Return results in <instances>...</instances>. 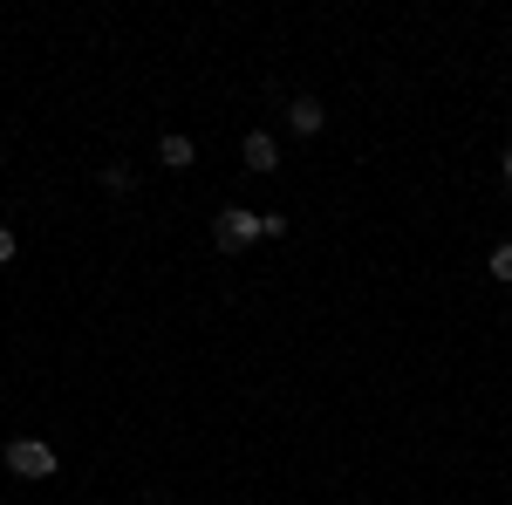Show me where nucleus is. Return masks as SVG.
I'll return each instance as SVG.
<instances>
[{
  "label": "nucleus",
  "instance_id": "nucleus-7",
  "mask_svg": "<svg viewBox=\"0 0 512 505\" xmlns=\"http://www.w3.org/2000/svg\"><path fill=\"white\" fill-rule=\"evenodd\" d=\"M103 192H137V171L130 164H103Z\"/></svg>",
  "mask_w": 512,
  "mask_h": 505
},
{
  "label": "nucleus",
  "instance_id": "nucleus-6",
  "mask_svg": "<svg viewBox=\"0 0 512 505\" xmlns=\"http://www.w3.org/2000/svg\"><path fill=\"white\" fill-rule=\"evenodd\" d=\"M485 273H492V280H506V287H512V239H499V246H492V260H485Z\"/></svg>",
  "mask_w": 512,
  "mask_h": 505
},
{
  "label": "nucleus",
  "instance_id": "nucleus-8",
  "mask_svg": "<svg viewBox=\"0 0 512 505\" xmlns=\"http://www.w3.org/2000/svg\"><path fill=\"white\" fill-rule=\"evenodd\" d=\"M287 226H294L287 212H260V239H287Z\"/></svg>",
  "mask_w": 512,
  "mask_h": 505
},
{
  "label": "nucleus",
  "instance_id": "nucleus-1",
  "mask_svg": "<svg viewBox=\"0 0 512 505\" xmlns=\"http://www.w3.org/2000/svg\"><path fill=\"white\" fill-rule=\"evenodd\" d=\"M0 458H7L14 478H55V465H62V458H55V444H41V437H7V444H0Z\"/></svg>",
  "mask_w": 512,
  "mask_h": 505
},
{
  "label": "nucleus",
  "instance_id": "nucleus-11",
  "mask_svg": "<svg viewBox=\"0 0 512 505\" xmlns=\"http://www.w3.org/2000/svg\"><path fill=\"white\" fill-rule=\"evenodd\" d=\"M506 328H512V314H506Z\"/></svg>",
  "mask_w": 512,
  "mask_h": 505
},
{
  "label": "nucleus",
  "instance_id": "nucleus-9",
  "mask_svg": "<svg viewBox=\"0 0 512 505\" xmlns=\"http://www.w3.org/2000/svg\"><path fill=\"white\" fill-rule=\"evenodd\" d=\"M14 253H21V239H14V226H0V267H7Z\"/></svg>",
  "mask_w": 512,
  "mask_h": 505
},
{
  "label": "nucleus",
  "instance_id": "nucleus-3",
  "mask_svg": "<svg viewBox=\"0 0 512 505\" xmlns=\"http://www.w3.org/2000/svg\"><path fill=\"white\" fill-rule=\"evenodd\" d=\"M239 157H246V171H253V178H274V171H280V144L267 137V130H253V137L239 144Z\"/></svg>",
  "mask_w": 512,
  "mask_h": 505
},
{
  "label": "nucleus",
  "instance_id": "nucleus-10",
  "mask_svg": "<svg viewBox=\"0 0 512 505\" xmlns=\"http://www.w3.org/2000/svg\"><path fill=\"white\" fill-rule=\"evenodd\" d=\"M499 171H506V192H512V151H506V164H499Z\"/></svg>",
  "mask_w": 512,
  "mask_h": 505
},
{
  "label": "nucleus",
  "instance_id": "nucleus-2",
  "mask_svg": "<svg viewBox=\"0 0 512 505\" xmlns=\"http://www.w3.org/2000/svg\"><path fill=\"white\" fill-rule=\"evenodd\" d=\"M260 239V212H246V205H226L219 219H212V246L219 253H246Z\"/></svg>",
  "mask_w": 512,
  "mask_h": 505
},
{
  "label": "nucleus",
  "instance_id": "nucleus-5",
  "mask_svg": "<svg viewBox=\"0 0 512 505\" xmlns=\"http://www.w3.org/2000/svg\"><path fill=\"white\" fill-rule=\"evenodd\" d=\"M158 157H164V171H192V164H198L192 137H178V130H164V137H158Z\"/></svg>",
  "mask_w": 512,
  "mask_h": 505
},
{
  "label": "nucleus",
  "instance_id": "nucleus-4",
  "mask_svg": "<svg viewBox=\"0 0 512 505\" xmlns=\"http://www.w3.org/2000/svg\"><path fill=\"white\" fill-rule=\"evenodd\" d=\"M287 123H294V137H315L321 123H328V110H321L315 96H294V103H287Z\"/></svg>",
  "mask_w": 512,
  "mask_h": 505
}]
</instances>
